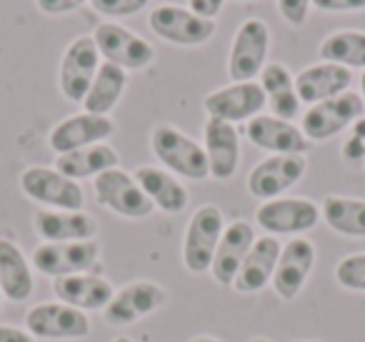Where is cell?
<instances>
[{"mask_svg":"<svg viewBox=\"0 0 365 342\" xmlns=\"http://www.w3.org/2000/svg\"><path fill=\"white\" fill-rule=\"evenodd\" d=\"M150 147L160 165L173 175H180L185 180H205L210 177L208 157L200 142L173 125H158L150 135Z\"/></svg>","mask_w":365,"mask_h":342,"instance_id":"6da1fadb","label":"cell"},{"mask_svg":"<svg viewBox=\"0 0 365 342\" xmlns=\"http://www.w3.org/2000/svg\"><path fill=\"white\" fill-rule=\"evenodd\" d=\"M223 230L225 217L218 205L208 202L193 212L188 227H185V237H182V265H185V270L193 275L210 272Z\"/></svg>","mask_w":365,"mask_h":342,"instance_id":"7a4b0ae2","label":"cell"},{"mask_svg":"<svg viewBox=\"0 0 365 342\" xmlns=\"http://www.w3.org/2000/svg\"><path fill=\"white\" fill-rule=\"evenodd\" d=\"M365 113L363 98L360 93H343V95H335L330 100L315 103L308 110L303 113V123H300V130L308 140L323 142L330 138L340 135V133L350 130L355 120H360Z\"/></svg>","mask_w":365,"mask_h":342,"instance_id":"3957f363","label":"cell"},{"mask_svg":"<svg viewBox=\"0 0 365 342\" xmlns=\"http://www.w3.org/2000/svg\"><path fill=\"white\" fill-rule=\"evenodd\" d=\"M270 31L260 18H248L235 31L228 58V76L233 83H250L268 66Z\"/></svg>","mask_w":365,"mask_h":342,"instance_id":"277c9868","label":"cell"},{"mask_svg":"<svg viewBox=\"0 0 365 342\" xmlns=\"http://www.w3.org/2000/svg\"><path fill=\"white\" fill-rule=\"evenodd\" d=\"M93 190H96L98 205L108 207L110 212L120 217H130V220H140L148 217L155 207L148 200V195L143 192V187L138 185V180L130 172L113 167L106 170L93 180Z\"/></svg>","mask_w":365,"mask_h":342,"instance_id":"5b68a950","label":"cell"},{"mask_svg":"<svg viewBox=\"0 0 365 342\" xmlns=\"http://www.w3.org/2000/svg\"><path fill=\"white\" fill-rule=\"evenodd\" d=\"M101 260V245L96 240L83 242H41L33 250V267L48 277H68L91 272Z\"/></svg>","mask_w":365,"mask_h":342,"instance_id":"8992f818","label":"cell"},{"mask_svg":"<svg viewBox=\"0 0 365 342\" xmlns=\"http://www.w3.org/2000/svg\"><path fill=\"white\" fill-rule=\"evenodd\" d=\"M26 330L36 340H83L91 335V320L66 302H41L26 312Z\"/></svg>","mask_w":365,"mask_h":342,"instance_id":"52a82bcc","label":"cell"},{"mask_svg":"<svg viewBox=\"0 0 365 342\" xmlns=\"http://www.w3.org/2000/svg\"><path fill=\"white\" fill-rule=\"evenodd\" d=\"M93 41H96L101 58L123 71H143L155 61V48L145 38L118 23H101L93 33Z\"/></svg>","mask_w":365,"mask_h":342,"instance_id":"ba28073f","label":"cell"},{"mask_svg":"<svg viewBox=\"0 0 365 342\" xmlns=\"http://www.w3.org/2000/svg\"><path fill=\"white\" fill-rule=\"evenodd\" d=\"M21 187L31 200L48 210H83V187L56 167L33 165L21 175Z\"/></svg>","mask_w":365,"mask_h":342,"instance_id":"9c48e42d","label":"cell"},{"mask_svg":"<svg viewBox=\"0 0 365 342\" xmlns=\"http://www.w3.org/2000/svg\"><path fill=\"white\" fill-rule=\"evenodd\" d=\"M255 222L268 235H303L320 222V205L308 197H275L255 210Z\"/></svg>","mask_w":365,"mask_h":342,"instance_id":"30bf717a","label":"cell"},{"mask_svg":"<svg viewBox=\"0 0 365 342\" xmlns=\"http://www.w3.org/2000/svg\"><path fill=\"white\" fill-rule=\"evenodd\" d=\"M148 23H150V31L158 38L182 48L203 46L215 33V21L200 18L190 8H180V6H158L150 13Z\"/></svg>","mask_w":365,"mask_h":342,"instance_id":"8fae6325","label":"cell"},{"mask_svg":"<svg viewBox=\"0 0 365 342\" xmlns=\"http://www.w3.org/2000/svg\"><path fill=\"white\" fill-rule=\"evenodd\" d=\"M101 68V53L93 41V36H81L66 48L58 71V86L66 100L83 103L93 78Z\"/></svg>","mask_w":365,"mask_h":342,"instance_id":"7c38bea8","label":"cell"},{"mask_svg":"<svg viewBox=\"0 0 365 342\" xmlns=\"http://www.w3.org/2000/svg\"><path fill=\"white\" fill-rule=\"evenodd\" d=\"M305 170H308L305 155H270L250 170L248 192L263 202L283 197V192L303 180Z\"/></svg>","mask_w":365,"mask_h":342,"instance_id":"4fadbf2b","label":"cell"},{"mask_svg":"<svg viewBox=\"0 0 365 342\" xmlns=\"http://www.w3.org/2000/svg\"><path fill=\"white\" fill-rule=\"evenodd\" d=\"M265 103V93L260 88V83L250 81V83H233V86H225L213 90L210 95H205L203 108L208 113V118L215 120H225L230 125L235 123H248L255 115L263 113Z\"/></svg>","mask_w":365,"mask_h":342,"instance_id":"5bb4252c","label":"cell"},{"mask_svg":"<svg viewBox=\"0 0 365 342\" xmlns=\"http://www.w3.org/2000/svg\"><path fill=\"white\" fill-rule=\"evenodd\" d=\"M165 300H168V292L163 290L158 282L135 280L113 295V300L108 302L106 310H103V317H106V322L113 327L133 325V322L143 320V317L160 310V307L165 305Z\"/></svg>","mask_w":365,"mask_h":342,"instance_id":"9a60e30c","label":"cell"},{"mask_svg":"<svg viewBox=\"0 0 365 342\" xmlns=\"http://www.w3.org/2000/svg\"><path fill=\"white\" fill-rule=\"evenodd\" d=\"M315 265V245L308 237L298 235L290 242H285L283 250H280L278 265L273 272V290L280 300L290 302L300 295V290L308 282L310 272Z\"/></svg>","mask_w":365,"mask_h":342,"instance_id":"2e32d148","label":"cell"},{"mask_svg":"<svg viewBox=\"0 0 365 342\" xmlns=\"http://www.w3.org/2000/svg\"><path fill=\"white\" fill-rule=\"evenodd\" d=\"M113 133H115V123L110 120V115H93V113L83 110L58 123L48 135V145H51L53 152L63 155V152L106 142Z\"/></svg>","mask_w":365,"mask_h":342,"instance_id":"e0dca14e","label":"cell"},{"mask_svg":"<svg viewBox=\"0 0 365 342\" xmlns=\"http://www.w3.org/2000/svg\"><path fill=\"white\" fill-rule=\"evenodd\" d=\"M245 138L255 147L273 152V155H305V150L310 147V140L295 123L275 115H263V113L245 123Z\"/></svg>","mask_w":365,"mask_h":342,"instance_id":"ac0fdd59","label":"cell"},{"mask_svg":"<svg viewBox=\"0 0 365 342\" xmlns=\"http://www.w3.org/2000/svg\"><path fill=\"white\" fill-rule=\"evenodd\" d=\"M203 150L213 180H230L240 162V133L225 120L208 118L203 128Z\"/></svg>","mask_w":365,"mask_h":342,"instance_id":"d6986e66","label":"cell"},{"mask_svg":"<svg viewBox=\"0 0 365 342\" xmlns=\"http://www.w3.org/2000/svg\"><path fill=\"white\" fill-rule=\"evenodd\" d=\"M255 237V230L250 222L245 220H233L230 225H225L223 235H220L218 250H215L213 265H210V275L218 285L233 287V280L238 275L240 265H243L245 255L250 252Z\"/></svg>","mask_w":365,"mask_h":342,"instance_id":"ffe728a7","label":"cell"},{"mask_svg":"<svg viewBox=\"0 0 365 342\" xmlns=\"http://www.w3.org/2000/svg\"><path fill=\"white\" fill-rule=\"evenodd\" d=\"M33 230L43 242H83L98 235V222L83 210H38Z\"/></svg>","mask_w":365,"mask_h":342,"instance_id":"44dd1931","label":"cell"},{"mask_svg":"<svg viewBox=\"0 0 365 342\" xmlns=\"http://www.w3.org/2000/svg\"><path fill=\"white\" fill-rule=\"evenodd\" d=\"M280 250H283V245L278 242V237L273 235L258 237L253 242V247H250V252L245 255L238 275H235L233 290L240 292V295H255L265 285H270L273 282L275 265H278Z\"/></svg>","mask_w":365,"mask_h":342,"instance_id":"7402d4cb","label":"cell"},{"mask_svg":"<svg viewBox=\"0 0 365 342\" xmlns=\"http://www.w3.org/2000/svg\"><path fill=\"white\" fill-rule=\"evenodd\" d=\"M353 86V71L335 63H315L305 68L300 76H295V90H298L300 103L315 105V103L330 100L335 95H343Z\"/></svg>","mask_w":365,"mask_h":342,"instance_id":"603a6c76","label":"cell"},{"mask_svg":"<svg viewBox=\"0 0 365 342\" xmlns=\"http://www.w3.org/2000/svg\"><path fill=\"white\" fill-rule=\"evenodd\" d=\"M53 292H56L58 302L76 307V310L91 312V310H106V305L113 300L115 290L106 277L91 275V272H81V275H68L56 277L53 280Z\"/></svg>","mask_w":365,"mask_h":342,"instance_id":"cb8c5ba5","label":"cell"},{"mask_svg":"<svg viewBox=\"0 0 365 342\" xmlns=\"http://www.w3.org/2000/svg\"><path fill=\"white\" fill-rule=\"evenodd\" d=\"M133 177H135L138 185L148 195V200L158 210L168 212V215H178V212L188 207V190L173 172L155 165H140L133 172Z\"/></svg>","mask_w":365,"mask_h":342,"instance_id":"d4e9b609","label":"cell"},{"mask_svg":"<svg viewBox=\"0 0 365 342\" xmlns=\"http://www.w3.org/2000/svg\"><path fill=\"white\" fill-rule=\"evenodd\" d=\"M260 88L265 93V103L275 118L293 123L300 115V98L295 90V78L283 63H268L260 73Z\"/></svg>","mask_w":365,"mask_h":342,"instance_id":"484cf974","label":"cell"},{"mask_svg":"<svg viewBox=\"0 0 365 342\" xmlns=\"http://www.w3.org/2000/svg\"><path fill=\"white\" fill-rule=\"evenodd\" d=\"M0 290L11 302H26L33 295V270L13 240L0 237Z\"/></svg>","mask_w":365,"mask_h":342,"instance_id":"4316f807","label":"cell"},{"mask_svg":"<svg viewBox=\"0 0 365 342\" xmlns=\"http://www.w3.org/2000/svg\"><path fill=\"white\" fill-rule=\"evenodd\" d=\"M120 165V157L106 142H98V145H88L81 147V150L73 152H63V155L56 157V170L63 172L71 180H86V177H93L96 180L101 172L113 170V167Z\"/></svg>","mask_w":365,"mask_h":342,"instance_id":"83f0119b","label":"cell"},{"mask_svg":"<svg viewBox=\"0 0 365 342\" xmlns=\"http://www.w3.org/2000/svg\"><path fill=\"white\" fill-rule=\"evenodd\" d=\"M128 88V71L113 66V63H101L96 78H93L91 88H88L86 98H83V110L93 113V115H108L118 100L123 98Z\"/></svg>","mask_w":365,"mask_h":342,"instance_id":"f1b7e54d","label":"cell"},{"mask_svg":"<svg viewBox=\"0 0 365 342\" xmlns=\"http://www.w3.org/2000/svg\"><path fill=\"white\" fill-rule=\"evenodd\" d=\"M320 217L338 235L365 237V200L345 195H328L320 205Z\"/></svg>","mask_w":365,"mask_h":342,"instance_id":"f546056e","label":"cell"},{"mask_svg":"<svg viewBox=\"0 0 365 342\" xmlns=\"http://www.w3.org/2000/svg\"><path fill=\"white\" fill-rule=\"evenodd\" d=\"M318 56L323 63H335L348 71H365V31H335L320 43Z\"/></svg>","mask_w":365,"mask_h":342,"instance_id":"4dcf8cb0","label":"cell"},{"mask_svg":"<svg viewBox=\"0 0 365 342\" xmlns=\"http://www.w3.org/2000/svg\"><path fill=\"white\" fill-rule=\"evenodd\" d=\"M335 280L350 292H365V252L345 255L335 265Z\"/></svg>","mask_w":365,"mask_h":342,"instance_id":"1f68e13d","label":"cell"},{"mask_svg":"<svg viewBox=\"0 0 365 342\" xmlns=\"http://www.w3.org/2000/svg\"><path fill=\"white\" fill-rule=\"evenodd\" d=\"M150 0H91V6L96 8V13L110 18H128L140 13L143 8H148Z\"/></svg>","mask_w":365,"mask_h":342,"instance_id":"d6a6232c","label":"cell"},{"mask_svg":"<svg viewBox=\"0 0 365 342\" xmlns=\"http://www.w3.org/2000/svg\"><path fill=\"white\" fill-rule=\"evenodd\" d=\"M343 157L348 162H365V118L350 125V135L343 145Z\"/></svg>","mask_w":365,"mask_h":342,"instance_id":"836d02e7","label":"cell"},{"mask_svg":"<svg viewBox=\"0 0 365 342\" xmlns=\"http://www.w3.org/2000/svg\"><path fill=\"white\" fill-rule=\"evenodd\" d=\"M310 6H313V0H278L280 16H283V21L293 28L303 26V23L308 21Z\"/></svg>","mask_w":365,"mask_h":342,"instance_id":"e575fe53","label":"cell"},{"mask_svg":"<svg viewBox=\"0 0 365 342\" xmlns=\"http://www.w3.org/2000/svg\"><path fill=\"white\" fill-rule=\"evenodd\" d=\"M86 3H91V0H36V6L48 16H66V13L83 8Z\"/></svg>","mask_w":365,"mask_h":342,"instance_id":"d590c367","label":"cell"},{"mask_svg":"<svg viewBox=\"0 0 365 342\" xmlns=\"http://www.w3.org/2000/svg\"><path fill=\"white\" fill-rule=\"evenodd\" d=\"M313 8L323 13H353L365 11V0H313Z\"/></svg>","mask_w":365,"mask_h":342,"instance_id":"8d00e7d4","label":"cell"},{"mask_svg":"<svg viewBox=\"0 0 365 342\" xmlns=\"http://www.w3.org/2000/svg\"><path fill=\"white\" fill-rule=\"evenodd\" d=\"M225 0H188V8L200 18H208V21H215L220 11H223Z\"/></svg>","mask_w":365,"mask_h":342,"instance_id":"74e56055","label":"cell"},{"mask_svg":"<svg viewBox=\"0 0 365 342\" xmlns=\"http://www.w3.org/2000/svg\"><path fill=\"white\" fill-rule=\"evenodd\" d=\"M0 342H36V337L23 327L0 325Z\"/></svg>","mask_w":365,"mask_h":342,"instance_id":"f35d334b","label":"cell"},{"mask_svg":"<svg viewBox=\"0 0 365 342\" xmlns=\"http://www.w3.org/2000/svg\"><path fill=\"white\" fill-rule=\"evenodd\" d=\"M188 342H220L218 337H210V335H195L193 340H188Z\"/></svg>","mask_w":365,"mask_h":342,"instance_id":"ab89813d","label":"cell"},{"mask_svg":"<svg viewBox=\"0 0 365 342\" xmlns=\"http://www.w3.org/2000/svg\"><path fill=\"white\" fill-rule=\"evenodd\" d=\"M360 98H363V105H365V71H363V78H360Z\"/></svg>","mask_w":365,"mask_h":342,"instance_id":"60d3db41","label":"cell"},{"mask_svg":"<svg viewBox=\"0 0 365 342\" xmlns=\"http://www.w3.org/2000/svg\"><path fill=\"white\" fill-rule=\"evenodd\" d=\"M110 342H133L130 337H125V335H118L115 340H110Z\"/></svg>","mask_w":365,"mask_h":342,"instance_id":"b9f144b4","label":"cell"},{"mask_svg":"<svg viewBox=\"0 0 365 342\" xmlns=\"http://www.w3.org/2000/svg\"><path fill=\"white\" fill-rule=\"evenodd\" d=\"M253 342H270V340H265V337H255Z\"/></svg>","mask_w":365,"mask_h":342,"instance_id":"7bdbcfd3","label":"cell"},{"mask_svg":"<svg viewBox=\"0 0 365 342\" xmlns=\"http://www.w3.org/2000/svg\"><path fill=\"white\" fill-rule=\"evenodd\" d=\"M0 302H3V290H0Z\"/></svg>","mask_w":365,"mask_h":342,"instance_id":"ee69618b","label":"cell"},{"mask_svg":"<svg viewBox=\"0 0 365 342\" xmlns=\"http://www.w3.org/2000/svg\"><path fill=\"white\" fill-rule=\"evenodd\" d=\"M363 165H365V162H363Z\"/></svg>","mask_w":365,"mask_h":342,"instance_id":"f6af8a7d","label":"cell"}]
</instances>
